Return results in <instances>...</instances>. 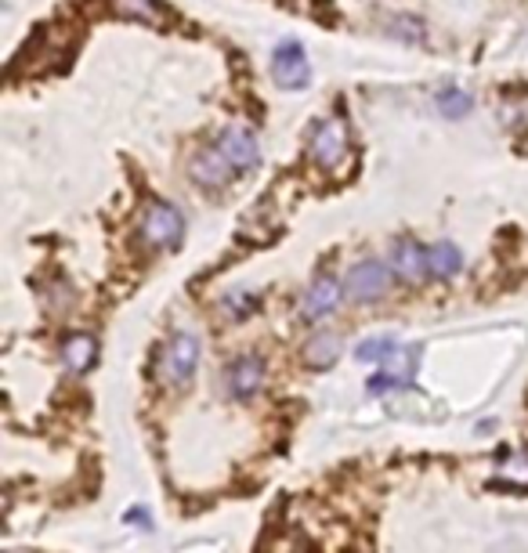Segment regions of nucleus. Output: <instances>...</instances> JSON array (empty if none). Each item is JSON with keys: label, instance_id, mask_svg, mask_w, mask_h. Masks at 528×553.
Segmentation results:
<instances>
[{"label": "nucleus", "instance_id": "19", "mask_svg": "<svg viewBox=\"0 0 528 553\" xmlns=\"http://www.w3.org/2000/svg\"><path fill=\"white\" fill-rule=\"evenodd\" d=\"M521 116H524V120H528V102H524V106H521Z\"/></svg>", "mask_w": 528, "mask_h": 553}, {"label": "nucleus", "instance_id": "18", "mask_svg": "<svg viewBox=\"0 0 528 553\" xmlns=\"http://www.w3.org/2000/svg\"><path fill=\"white\" fill-rule=\"evenodd\" d=\"M257 308V297L250 294V290H232L225 301H221V311H225V319H246L250 311Z\"/></svg>", "mask_w": 528, "mask_h": 553}, {"label": "nucleus", "instance_id": "2", "mask_svg": "<svg viewBox=\"0 0 528 553\" xmlns=\"http://www.w3.org/2000/svg\"><path fill=\"white\" fill-rule=\"evenodd\" d=\"M141 239L152 246V250H178L182 239H185V217L174 203H149L145 217H141Z\"/></svg>", "mask_w": 528, "mask_h": 553}, {"label": "nucleus", "instance_id": "8", "mask_svg": "<svg viewBox=\"0 0 528 553\" xmlns=\"http://www.w3.org/2000/svg\"><path fill=\"white\" fill-rule=\"evenodd\" d=\"M264 387V362L257 354H243L235 362H228L225 369V391L228 398H250Z\"/></svg>", "mask_w": 528, "mask_h": 553}, {"label": "nucleus", "instance_id": "15", "mask_svg": "<svg viewBox=\"0 0 528 553\" xmlns=\"http://www.w3.org/2000/svg\"><path fill=\"white\" fill-rule=\"evenodd\" d=\"M336 354H340V340L333 333H315L308 340V347H304V362L311 369H329L336 362Z\"/></svg>", "mask_w": 528, "mask_h": 553}, {"label": "nucleus", "instance_id": "1", "mask_svg": "<svg viewBox=\"0 0 528 553\" xmlns=\"http://www.w3.org/2000/svg\"><path fill=\"white\" fill-rule=\"evenodd\" d=\"M196 365H200V340L192 333H178L159 351L156 377L163 387H185L196 377Z\"/></svg>", "mask_w": 528, "mask_h": 553}, {"label": "nucleus", "instance_id": "7", "mask_svg": "<svg viewBox=\"0 0 528 553\" xmlns=\"http://www.w3.org/2000/svg\"><path fill=\"white\" fill-rule=\"evenodd\" d=\"M416 354L420 347H398L380 369H377V377L370 380V391L373 395H384L391 387H409L413 384V373H416Z\"/></svg>", "mask_w": 528, "mask_h": 553}, {"label": "nucleus", "instance_id": "17", "mask_svg": "<svg viewBox=\"0 0 528 553\" xmlns=\"http://www.w3.org/2000/svg\"><path fill=\"white\" fill-rule=\"evenodd\" d=\"M398 351V344L391 340V336H370V340H362L359 344V362H377V365H384L391 354Z\"/></svg>", "mask_w": 528, "mask_h": 553}, {"label": "nucleus", "instance_id": "10", "mask_svg": "<svg viewBox=\"0 0 528 553\" xmlns=\"http://www.w3.org/2000/svg\"><path fill=\"white\" fill-rule=\"evenodd\" d=\"M189 174H192L196 184H203V189H225L228 177H232L235 170L228 166V159H225L217 149H210V152H200V156L192 159Z\"/></svg>", "mask_w": 528, "mask_h": 553}, {"label": "nucleus", "instance_id": "13", "mask_svg": "<svg viewBox=\"0 0 528 553\" xmlns=\"http://www.w3.org/2000/svg\"><path fill=\"white\" fill-rule=\"evenodd\" d=\"M460 268H464V253L453 242H434L427 250V275H434V279H453Z\"/></svg>", "mask_w": 528, "mask_h": 553}, {"label": "nucleus", "instance_id": "16", "mask_svg": "<svg viewBox=\"0 0 528 553\" xmlns=\"http://www.w3.org/2000/svg\"><path fill=\"white\" fill-rule=\"evenodd\" d=\"M434 106H438V113H442L446 120H460V116H467V113H471L474 98L467 95V90H460V87H446V90H438Z\"/></svg>", "mask_w": 528, "mask_h": 553}, {"label": "nucleus", "instance_id": "6", "mask_svg": "<svg viewBox=\"0 0 528 553\" xmlns=\"http://www.w3.org/2000/svg\"><path fill=\"white\" fill-rule=\"evenodd\" d=\"M272 76L279 87H290V90H301L308 87L311 80V65H308V55L301 51L297 40H283L272 55Z\"/></svg>", "mask_w": 528, "mask_h": 553}, {"label": "nucleus", "instance_id": "12", "mask_svg": "<svg viewBox=\"0 0 528 553\" xmlns=\"http://www.w3.org/2000/svg\"><path fill=\"white\" fill-rule=\"evenodd\" d=\"M391 268H395V275H402L405 283H420V279H427V250L416 246L413 239H405V242L395 246Z\"/></svg>", "mask_w": 528, "mask_h": 553}, {"label": "nucleus", "instance_id": "14", "mask_svg": "<svg viewBox=\"0 0 528 553\" xmlns=\"http://www.w3.org/2000/svg\"><path fill=\"white\" fill-rule=\"evenodd\" d=\"M113 12L120 19H131V22H149V26L166 22V8L159 4V0H113Z\"/></svg>", "mask_w": 528, "mask_h": 553}, {"label": "nucleus", "instance_id": "5", "mask_svg": "<svg viewBox=\"0 0 528 553\" xmlns=\"http://www.w3.org/2000/svg\"><path fill=\"white\" fill-rule=\"evenodd\" d=\"M217 152L228 159V166H232L235 174H250V170L260 166L257 138H253V131L243 127V123H232V127L221 131V138H217Z\"/></svg>", "mask_w": 528, "mask_h": 553}, {"label": "nucleus", "instance_id": "3", "mask_svg": "<svg viewBox=\"0 0 528 553\" xmlns=\"http://www.w3.org/2000/svg\"><path fill=\"white\" fill-rule=\"evenodd\" d=\"M347 297L359 301V304H370V301H380L387 290H391V268L377 257L370 260H359L355 268L347 271Z\"/></svg>", "mask_w": 528, "mask_h": 553}, {"label": "nucleus", "instance_id": "9", "mask_svg": "<svg viewBox=\"0 0 528 553\" xmlns=\"http://www.w3.org/2000/svg\"><path fill=\"white\" fill-rule=\"evenodd\" d=\"M340 297H344L340 283L329 279V275H322V279H315V283L308 286V294L301 297V319H304V322H322V319H329V315L336 311Z\"/></svg>", "mask_w": 528, "mask_h": 553}, {"label": "nucleus", "instance_id": "4", "mask_svg": "<svg viewBox=\"0 0 528 553\" xmlns=\"http://www.w3.org/2000/svg\"><path fill=\"white\" fill-rule=\"evenodd\" d=\"M308 149H311V159H315L319 166H326V170L340 166L344 156H347V123H344L340 116H326V120H319V123L311 127V141H308Z\"/></svg>", "mask_w": 528, "mask_h": 553}, {"label": "nucleus", "instance_id": "11", "mask_svg": "<svg viewBox=\"0 0 528 553\" xmlns=\"http://www.w3.org/2000/svg\"><path fill=\"white\" fill-rule=\"evenodd\" d=\"M95 358H98V340L91 333H72V336H65L62 362H65L69 373H76V377L87 373V369L95 365Z\"/></svg>", "mask_w": 528, "mask_h": 553}]
</instances>
